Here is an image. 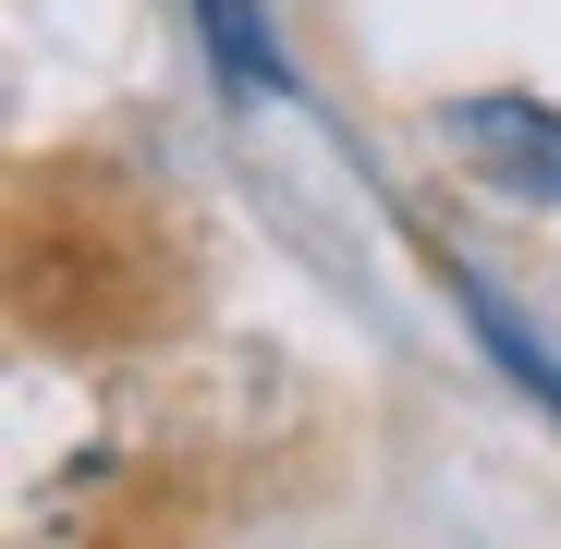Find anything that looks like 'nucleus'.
<instances>
[{"label":"nucleus","instance_id":"f257e3e1","mask_svg":"<svg viewBox=\"0 0 561 549\" xmlns=\"http://www.w3.org/2000/svg\"><path fill=\"white\" fill-rule=\"evenodd\" d=\"M451 135H463L477 171H501L513 196H561V111H537V99H463Z\"/></svg>","mask_w":561,"mask_h":549},{"label":"nucleus","instance_id":"f03ea898","mask_svg":"<svg viewBox=\"0 0 561 549\" xmlns=\"http://www.w3.org/2000/svg\"><path fill=\"white\" fill-rule=\"evenodd\" d=\"M196 25H208V49H220V85H232V99L280 85V49H268V13H256V0H196Z\"/></svg>","mask_w":561,"mask_h":549},{"label":"nucleus","instance_id":"7ed1b4c3","mask_svg":"<svg viewBox=\"0 0 561 549\" xmlns=\"http://www.w3.org/2000/svg\"><path fill=\"white\" fill-rule=\"evenodd\" d=\"M463 306H477V330H489V342H501V366H513V379H537V391H549V403H561V366H549V354H537V342H525V330H513V318H501V306H489V294H477V282H463Z\"/></svg>","mask_w":561,"mask_h":549}]
</instances>
